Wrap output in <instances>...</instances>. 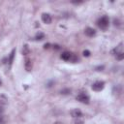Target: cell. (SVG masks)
I'll return each mask as SVG.
<instances>
[{
	"label": "cell",
	"instance_id": "obj_1",
	"mask_svg": "<svg viewBox=\"0 0 124 124\" xmlns=\"http://www.w3.org/2000/svg\"><path fill=\"white\" fill-rule=\"evenodd\" d=\"M108 24H109V19L107 16H103L97 20V25L102 30H106L108 27Z\"/></svg>",
	"mask_w": 124,
	"mask_h": 124
},
{
	"label": "cell",
	"instance_id": "obj_2",
	"mask_svg": "<svg viewBox=\"0 0 124 124\" xmlns=\"http://www.w3.org/2000/svg\"><path fill=\"white\" fill-rule=\"evenodd\" d=\"M105 87V82L104 81H96L92 84V89L96 92H99L101 90H103Z\"/></svg>",
	"mask_w": 124,
	"mask_h": 124
},
{
	"label": "cell",
	"instance_id": "obj_3",
	"mask_svg": "<svg viewBox=\"0 0 124 124\" xmlns=\"http://www.w3.org/2000/svg\"><path fill=\"white\" fill-rule=\"evenodd\" d=\"M77 100L79 101L80 103L82 104H89V97L85 94V93H79L78 96H77Z\"/></svg>",
	"mask_w": 124,
	"mask_h": 124
},
{
	"label": "cell",
	"instance_id": "obj_4",
	"mask_svg": "<svg viewBox=\"0 0 124 124\" xmlns=\"http://www.w3.org/2000/svg\"><path fill=\"white\" fill-rule=\"evenodd\" d=\"M42 20L44 23L46 24H49L51 22V16L49 14H46V13H44L42 15Z\"/></svg>",
	"mask_w": 124,
	"mask_h": 124
},
{
	"label": "cell",
	"instance_id": "obj_5",
	"mask_svg": "<svg viewBox=\"0 0 124 124\" xmlns=\"http://www.w3.org/2000/svg\"><path fill=\"white\" fill-rule=\"evenodd\" d=\"M71 115L74 118H78V117H81L82 116V112L78 108H74V109L71 110Z\"/></svg>",
	"mask_w": 124,
	"mask_h": 124
},
{
	"label": "cell",
	"instance_id": "obj_6",
	"mask_svg": "<svg viewBox=\"0 0 124 124\" xmlns=\"http://www.w3.org/2000/svg\"><path fill=\"white\" fill-rule=\"evenodd\" d=\"M72 55H73V53H71V52H69V51H64V52H62V54H61V58H62L63 60H65V61H71Z\"/></svg>",
	"mask_w": 124,
	"mask_h": 124
},
{
	"label": "cell",
	"instance_id": "obj_7",
	"mask_svg": "<svg viewBox=\"0 0 124 124\" xmlns=\"http://www.w3.org/2000/svg\"><path fill=\"white\" fill-rule=\"evenodd\" d=\"M24 68L27 72H30L32 70V61L29 58H26L24 61Z\"/></svg>",
	"mask_w": 124,
	"mask_h": 124
},
{
	"label": "cell",
	"instance_id": "obj_8",
	"mask_svg": "<svg viewBox=\"0 0 124 124\" xmlns=\"http://www.w3.org/2000/svg\"><path fill=\"white\" fill-rule=\"evenodd\" d=\"M84 33H85V35L88 36V37H93V36H95L96 31H95V29H93V28H91V27H87V28H85Z\"/></svg>",
	"mask_w": 124,
	"mask_h": 124
},
{
	"label": "cell",
	"instance_id": "obj_9",
	"mask_svg": "<svg viewBox=\"0 0 124 124\" xmlns=\"http://www.w3.org/2000/svg\"><path fill=\"white\" fill-rule=\"evenodd\" d=\"M123 45H122V43L121 44H119V46H116L111 52H112V54L113 55H117L118 53H121V52H123V46H122Z\"/></svg>",
	"mask_w": 124,
	"mask_h": 124
},
{
	"label": "cell",
	"instance_id": "obj_10",
	"mask_svg": "<svg viewBox=\"0 0 124 124\" xmlns=\"http://www.w3.org/2000/svg\"><path fill=\"white\" fill-rule=\"evenodd\" d=\"M7 103H8V98L5 95H0V106L5 107Z\"/></svg>",
	"mask_w": 124,
	"mask_h": 124
},
{
	"label": "cell",
	"instance_id": "obj_11",
	"mask_svg": "<svg viewBox=\"0 0 124 124\" xmlns=\"http://www.w3.org/2000/svg\"><path fill=\"white\" fill-rule=\"evenodd\" d=\"M22 54L23 55H28L29 53H30V48H29V46L27 45V44H25V45H23V46H22Z\"/></svg>",
	"mask_w": 124,
	"mask_h": 124
},
{
	"label": "cell",
	"instance_id": "obj_12",
	"mask_svg": "<svg viewBox=\"0 0 124 124\" xmlns=\"http://www.w3.org/2000/svg\"><path fill=\"white\" fill-rule=\"evenodd\" d=\"M15 53H16V49H13L12 52L10 53V56H9V66H12L13 62H14V58H15Z\"/></svg>",
	"mask_w": 124,
	"mask_h": 124
},
{
	"label": "cell",
	"instance_id": "obj_13",
	"mask_svg": "<svg viewBox=\"0 0 124 124\" xmlns=\"http://www.w3.org/2000/svg\"><path fill=\"white\" fill-rule=\"evenodd\" d=\"M44 38H45V34H44V33H42V32L37 33V34H36V36H35V39H36V40H43Z\"/></svg>",
	"mask_w": 124,
	"mask_h": 124
},
{
	"label": "cell",
	"instance_id": "obj_14",
	"mask_svg": "<svg viewBox=\"0 0 124 124\" xmlns=\"http://www.w3.org/2000/svg\"><path fill=\"white\" fill-rule=\"evenodd\" d=\"M6 121H7L6 116L3 114H0V124H6Z\"/></svg>",
	"mask_w": 124,
	"mask_h": 124
},
{
	"label": "cell",
	"instance_id": "obj_15",
	"mask_svg": "<svg viewBox=\"0 0 124 124\" xmlns=\"http://www.w3.org/2000/svg\"><path fill=\"white\" fill-rule=\"evenodd\" d=\"M115 57H116V59H117V60H119V61H120V60H122V59L124 58V53H123V52L118 53L117 55H115Z\"/></svg>",
	"mask_w": 124,
	"mask_h": 124
},
{
	"label": "cell",
	"instance_id": "obj_16",
	"mask_svg": "<svg viewBox=\"0 0 124 124\" xmlns=\"http://www.w3.org/2000/svg\"><path fill=\"white\" fill-rule=\"evenodd\" d=\"M75 124H83V119H82L81 117L76 118V120H75Z\"/></svg>",
	"mask_w": 124,
	"mask_h": 124
},
{
	"label": "cell",
	"instance_id": "obj_17",
	"mask_svg": "<svg viewBox=\"0 0 124 124\" xmlns=\"http://www.w3.org/2000/svg\"><path fill=\"white\" fill-rule=\"evenodd\" d=\"M113 24H114V26H119L120 25V21L118 19H114L113 20Z\"/></svg>",
	"mask_w": 124,
	"mask_h": 124
},
{
	"label": "cell",
	"instance_id": "obj_18",
	"mask_svg": "<svg viewBox=\"0 0 124 124\" xmlns=\"http://www.w3.org/2000/svg\"><path fill=\"white\" fill-rule=\"evenodd\" d=\"M71 92L70 89H65V90H61V94H69Z\"/></svg>",
	"mask_w": 124,
	"mask_h": 124
},
{
	"label": "cell",
	"instance_id": "obj_19",
	"mask_svg": "<svg viewBox=\"0 0 124 124\" xmlns=\"http://www.w3.org/2000/svg\"><path fill=\"white\" fill-rule=\"evenodd\" d=\"M83 55L84 56H89L90 55V51L89 50H84L83 51Z\"/></svg>",
	"mask_w": 124,
	"mask_h": 124
},
{
	"label": "cell",
	"instance_id": "obj_20",
	"mask_svg": "<svg viewBox=\"0 0 124 124\" xmlns=\"http://www.w3.org/2000/svg\"><path fill=\"white\" fill-rule=\"evenodd\" d=\"M4 108H5V107H1V106H0V114H3V112H4V110H5Z\"/></svg>",
	"mask_w": 124,
	"mask_h": 124
},
{
	"label": "cell",
	"instance_id": "obj_21",
	"mask_svg": "<svg viewBox=\"0 0 124 124\" xmlns=\"http://www.w3.org/2000/svg\"><path fill=\"white\" fill-rule=\"evenodd\" d=\"M49 46H50L49 44H45V45H44V48H45V49H46V48H49Z\"/></svg>",
	"mask_w": 124,
	"mask_h": 124
},
{
	"label": "cell",
	"instance_id": "obj_22",
	"mask_svg": "<svg viewBox=\"0 0 124 124\" xmlns=\"http://www.w3.org/2000/svg\"><path fill=\"white\" fill-rule=\"evenodd\" d=\"M53 48H55V49H59L60 46H59L58 45H53Z\"/></svg>",
	"mask_w": 124,
	"mask_h": 124
},
{
	"label": "cell",
	"instance_id": "obj_23",
	"mask_svg": "<svg viewBox=\"0 0 124 124\" xmlns=\"http://www.w3.org/2000/svg\"><path fill=\"white\" fill-rule=\"evenodd\" d=\"M96 69H97V71H102V69H104V66H101V67H97Z\"/></svg>",
	"mask_w": 124,
	"mask_h": 124
},
{
	"label": "cell",
	"instance_id": "obj_24",
	"mask_svg": "<svg viewBox=\"0 0 124 124\" xmlns=\"http://www.w3.org/2000/svg\"><path fill=\"white\" fill-rule=\"evenodd\" d=\"M73 3L74 4H79V3H82V1H78V2L77 1H73Z\"/></svg>",
	"mask_w": 124,
	"mask_h": 124
},
{
	"label": "cell",
	"instance_id": "obj_25",
	"mask_svg": "<svg viewBox=\"0 0 124 124\" xmlns=\"http://www.w3.org/2000/svg\"><path fill=\"white\" fill-rule=\"evenodd\" d=\"M54 124H62L61 122H56V123H54Z\"/></svg>",
	"mask_w": 124,
	"mask_h": 124
},
{
	"label": "cell",
	"instance_id": "obj_26",
	"mask_svg": "<svg viewBox=\"0 0 124 124\" xmlns=\"http://www.w3.org/2000/svg\"><path fill=\"white\" fill-rule=\"evenodd\" d=\"M1 83H2V81H1V78H0V85H1Z\"/></svg>",
	"mask_w": 124,
	"mask_h": 124
}]
</instances>
